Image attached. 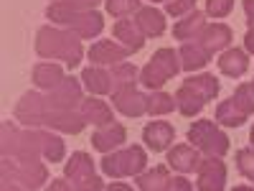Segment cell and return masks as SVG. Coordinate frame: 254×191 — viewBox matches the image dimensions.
Masks as SVG:
<instances>
[{
  "instance_id": "13",
  "label": "cell",
  "mask_w": 254,
  "mask_h": 191,
  "mask_svg": "<svg viewBox=\"0 0 254 191\" xmlns=\"http://www.w3.org/2000/svg\"><path fill=\"white\" fill-rule=\"evenodd\" d=\"M127 56H132V51L117 41H97L89 49V61L94 67H115V64H122Z\"/></svg>"
},
{
  "instance_id": "20",
  "label": "cell",
  "mask_w": 254,
  "mask_h": 191,
  "mask_svg": "<svg viewBox=\"0 0 254 191\" xmlns=\"http://www.w3.org/2000/svg\"><path fill=\"white\" fill-rule=\"evenodd\" d=\"M216 64H219V72L231 77V79H239V77H244L249 72V56L242 49H226L219 56Z\"/></svg>"
},
{
  "instance_id": "5",
  "label": "cell",
  "mask_w": 254,
  "mask_h": 191,
  "mask_svg": "<svg viewBox=\"0 0 254 191\" xmlns=\"http://www.w3.org/2000/svg\"><path fill=\"white\" fill-rule=\"evenodd\" d=\"M188 143H193L201 153L206 156H219L224 158L229 153V135L221 130V127L214 122V120H198L188 127V133H186Z\"/></svg>"
},
{
  "instance_id": "39",
  "label": "cell",
  "mask_w": 254,
  "mask_h": 191,
  "mask_svg": "<svg viewBox=\"0 0 254 191\" xmlns=\"http://www.w3.org/2000/svg\"><path fill=\"white\" fill-rule=\"evenodd\" d=\"M244 49H247V54H254V28H249L244 36Z\"/></svg>"
},
{
  "instance_id": "30",
  "label": "cell",
  "mask_w": 254,
  "mask_h": 191,
  "mask_svg": "<svg viewBox=\"0 0 254 191\" xmlns=\"http://www.w3.org/2000/svg\"><path fill=\"white\" fill-rule=\"evenodd\" d=\"M137 77H140V72H137L135 64H130V61H122V64H115V67H112V84H115V90L135 87Z\"/></svg>"
},
{
  "instance_id": "40",
  "label": "cell",
  "mask_w": 254,
  "mask_h": 191,
  "mask_svg": "<svg viewBox=\"0 0 254 191\" xmlns=\"http://www.w3.org/2000/svg\"><path fill=\"white\" fill-rule=\"evenodd\" d=\"M51 189H74L71 184H66L64 179H56V181H51Z\"/></svg>"
},
{
  "instance_id": "38",
  "label": "cell",
  "mask_w": 254,
  "mask_h": 191,
  "mask_svg": "<svg viewBox=\"0 0 254 191\" xmlns=\"http://www.w3.org/2000/svg\"><path fill=\"white\" fill-rule=\"evenodd\" d=\"M242 5H244V13H247L249 28H254V0H242Z\"/></svg>"
},
{
  "instance_id": "33",
  "label": "cell",
  "mask_w": 254,
  "mask_h": 191,
  "mask_svg": "<svg viewBox=\"0 0 254 191\" xmlns=\"http://www.w3.org/2000/svg\"><path fill=\"white\" fill-rule=\"evenodd\" d=\"M234 102L247 115H254V82L239 84V87L234 90Z\"/></svg>"
},
{
  "instance_id": "16",
  "label": "cell",
  "mask_w": 254,
  "mask_h": 191,
  "mask_svg": "<svg viewBox=\"0 0 254 191\" xmlns=\"http://www.w3.org/2000/svg\"><path fill=\"white\" fill-rule=\"evenodd\" d=\"M201 163V156H198V148L196 145H173L171 151H168V166L173 168V171H181V174H190L196 171Z\"/></svg>"
},
{
  "instance_id": "12",
  "label": "cell",
  "mask_w": 254,
  "mask_h": 191,
  "mask_svg": "<svg viewBox=\"0 0 254 191\" xmlns=\"http://www.w3.org/2000/svg\"><path fill=\"white\" fill-rule=\"evenodd\" d=\"M38 125L51 127V130H61V133L79 135L84 127H87V120H84V115L76 112V110H49V112L41 115Z\"/></svg>"
},
{
  "instance_id": "15",
  "label": "cell",
  "mask_w": 254,
  "mask_h": 191,
  "mask_svg": "<svg viewBox=\"0 0 254 191\" xmlns=\"http://www.w3.org/2000/svg\"><path fill=\"white\" fill-rule=\"evenodd\" d=\"M127 140V130L120 125V122H110V125H102L92 133V148L102 153H110L115 148H120L122 143Z\"/></svg>"
},
{
  "instance_id": "28",
  "label": "cell",
  "mask_w": 254,
  "mask_h": 191,
  "mask_svg": "<svg viewBox=\"0 0 254 191\" xmlns=\"http://www.w3.org/2000/svg\"><path fill=\"white\" fill-rule=\"evenodd\" d=\"M247 117H249V115L234 102V97L224 99L219 107H216V122L224 125V127H242V125L247 122Z\"/></svg>"
},
{
  "instance_id": "1",
  "label": "cell",
  "mask_w": 254,
  "mask_h": 191,
  "mask_svg": "<svg viewBox=\"0 0 254 191\" xmlns=\"http://www.w3.org/2000/svg\"><path fill=\"white\" fill-rule=\"evenodd\" d=\"M36 54L41 59H61L69 69H74L79 67L84 49L74 31H59V28L44 26L36 33Z\"/></svg>"
},
{
  "instance_id": "9",
  "label": "cell",
  "mask_w": 254,
  "mask_h": 191,
  "mask_svg": "<svg viewBox=\"0 0 254 191\" xmlns=\"http://www.w3.org/2000/svg\"><path fill=\"white\" fill-rule=\"evenodd\" d=\"M64 174L71 179V186L76 191H84V189H104V186H107L99 176H94V161H92L89 153H84V151L71 153L69 163L64 166Z\"/></svg>"
},
{
  "instance_id": "6",
  "label": "cell",
  "mask_w": 254,
  "mask_h": 191,
  "mask_svg": "<svg viewBox=\"0 0 254 191\" xmlns=\"http://www.w3.org/2000/svg\"><path fill=\"white\" fill-rule=\"evenodd\" d=\"M49 171L46 166H41L38 161H8L3 156V186H23V189H38L41 184H46Z\"/></svg>"
},
{
  "instance_id": "34",
  "label": "cell",
  "mask_w": 254,
  "mask_h": 191,
  "mask_svg": "<svg viewBox=\"0 0 254 191\" xmlns=\"http://www.w3.org/2000/svg\"><path fill=\"white\" fill-rule=\"evenodd\" d=\"M234 163H237V171L244 179H254V148H242V151H237Z\"/></svg>"
},
{
  "instance_id": "2",
  "label": "cell",
  "mask_w": 254,
  "mask_h": 191,
  "mask_svg": "<svg viewBox=\"0 0 254 191\" xmlns=\"http://www.w3.org/2000/svg\"><path fill=\"white\" fill-rule=\"evenodd\" d=\"M46 18L56 26H66L79 38H94L104 31V18L97 10H71L61 0H56V3L46 8Z\"/></svg>"
},
{
  "instance_id": "36",
  "label": "cell",
  "mask_w": 254,
  "mask_h": 191,
  "mask_svg": "<svg viewBox=\"0 0 254 191\" xmlns=\"http://www.w3.org/2000/svg\"><path fill=\"white\" fill-rule=\"evenodd\" d=\"M234 8V0H206V13L214 18H226Z\"/></svg>"
},
{
  "instance_id": "18",
  "label": "cell",
  "mask_w": 254,
  "mask_h": 191,
  "mask_svg": "<svg viewBox=\"0 0 254 191\" xmlns=\"http://www.w3.org/2000/svg\"><path fill=\"white\" fill-rule=\"evenodd\" d=\"M178 56H181V69L193 72V69H203L214 54H211L201 41H183Z\"/></svg>"
},
{
  "instance_id": "35",
  "label": "cell",
  "mask_w": 254,
  "mask_h": 191,
  "mask_svg": "<svg viewBox=\"0 0 254 191\" xmlns=\"http://www.w3.org/2000/svg\"><path fill=\"white\" fill-rule=\"evenodd\" d=\"M190 10H196V0H168V3H165V13L173 15V18L186 15Z\"/></svg>"
},
{
  "instance_id": "37",
  "label": "cell",
  "mask_w": 254,
  "mask_h": 191,
  "mask_svg": "<svg viewBox=\"0 0 254 191\" xmlns=\"http://www.w3.org/2000/svg\"><path fill=\"white\" fill-rule=\"evenodd\" d=\"M61 3H66L71 10H94L102 0H61Z\"/></svg>"
},
{
  "instance_id": "11",
  "label": "cell",
  "mask_w": 254,
  "mask_h": 191,
  "mask_svg": "<svg viewBox=\"0 0 254 191\" xmlns=\"http://www.w3.org/2000/svg\"><path fill=\"white\" fill-rule=\"evenodd\" d=\"M112 104L125 117H142L147 115V95H142L137 87H122L112 90Z\"/></svg>"
},
{
  "instance_id": "24",
  "label": "cell",
  "mask_w": 254,
  "mask_h": 191,
  "mask_svg": "<svg viewBox=\"0 0 254 191\" xmlns=\"http://www.w3.org/2000/svg\"><path fill=\"white\" fill-rule=\"evenodd\" d=\"M135 20H137L140 31L145 33V38H158V36L165 33V15L158 8H153V5L150 8H140Z\"/></svg>"
},
{
  "instance_id": "44",
  "label": "cell",
  "mask_w": 254,
  "mask_h": 191,
  "mask_svg": "<svg viewBox=\"0 0 254 191\" xmlns=\"http://www.w3.org/2000/svg\"><path fill=\"white\" fill-rule=\"evenodd\" d=\"M252 181H254V179H252Z\"/></svg>"
},
{
  "instance_id": "14",
  "label": "cell",
  "mask_w": 254,
  "mask_h": 191,
  "mask_svg": "<svg viewBox=\"0 0 254 191\" xmlns=\"http://www.w3.org/2000/svg\"><path fill=\"white\" fill-rule=\"evenodd\" d=\"M173 138H176V130H173V125L165 122V120L147 122L145 130H142V143L150 148L153 153H163L165 148L173 143Z\"/></svg>"
},
{
  "instance_id": "42",
  "label": "cell",
  "mask_w": 254,
  "mask_h": 191,
  "mask_svg": "<svg viewBox=\"0 0 254 191\" xmlns=\"http://www.w3.org/2000/svg\"><path fill=\"white\" fill-rule=\"evenodd\" d=\"M249 143H252V148H254V127L249 130Z\"/></svg>"
},
{
  "instance_id": "21",
  "label": "cell",
  "mask_w": 254,
  "mask_h": 191,
  "mask_svg": "<svg viewBox=\"0 0 254 191\" xmlns=\"http://www.w3.org/2000/svg\"><path fill=\"white\" fill-rule=\"evenodd\" d=\"M81 84L87 87L92 95H110L115 90L112 84V72L102 69V67H87L81 72Z\"/></svg>"
},
{
  "instance_id": "26",
  "label": "cell",
  "mask_w": 254,
  "mask_h": 191,
  "mask_svg": "<svg viewBox=\"0 0 254 191\" xmlns=\"http://www.w3.org/2000/svg\"><path fill=\"white\" fill-rule=\"evenodd\" d=\"M203 26H206V13L190 10V13L183 15V20H178V23L173 26V36L178 41H193V38H198Z\"/></svg>"
},
{
  "instance_id": "43",
  "label": "cell",
  "mask_w": 254,
  "mask_h": 191,
  "mask_svg": "<svg viewBox=\"0 0 254 191\" xmlns=\"http://www.w3.org/2000/svg\"><path fill=\"white\" fill-rule=\"evenodd\" d=\"M153 3H160V0H153Z\"/></svg>"
},
{
  "instance_id": "31",
  "label": "cell",
  "mask_w": 254,
  "mask_h": 191,
  "mask_svg": "<svg viewBox=\"0 0 254 191\" xmlns=\"http://www.w3.org/2000/svg\"><path fill=\"white\" fill-rule=\"evenodd\" d=\"M173 110H178L176 97L165 95L160 90H153V95H147V115H168Z\"/></svg>"
},
{
  "instance_id": "29",
  "label": "cell",
  "mask_w": 254,
  "mask_h": 191,
  "mask_svg": "<svg viewBox=\"0 0 254 191\" xmlns=\"http://www.w3.org/2000/svg\"><path fill=\"white\" fill-rule=\"evenodd\" d=\"M36 135H38V143H41V156L51 163H61L64 156H66V143L59 135H51V133H44V130H36Z\"/></svg>"
},
{
  "instance_id": "27",
  "label": "cell",
  "mask_w": 254,
  "mask_h": 191,
  "mask_svg": "<svg viewBox=\"0 0 254 191\" xmlns=\"http://www.w3.org/2000/svg\"><path fill=\"white\" fill-rule=\"evenodd\" d=\"M171 184H173V176L168 174L165 166H155L153 171L137 174V186H140L142 191H158V189L171 191Z\"/></svg>"
},
{
  "instance_id": "17",
  "label": "cell",
  "mask_w": 254,
  "mask_h": 191,
  "mask_svg": "<svg viewBox=\"0 0 254 191\" xmlns=\"http://www.w3.org/2000/svg\"><path fill=\"white\" fill-rule=\"evenodd\" d=\"M112 33H115V38L120 41V44H122L125 49H130L132 54H137V51L145 46V33L140 31L137 20L120 18L117 23H115V28H112Z\"/></svg>"
},
{
  "instance_id": "22",
  "label": "cell",
  "mask_w": 254,
  "mask_h": 191,
  "mask_svg": "<svg viewBox=\"0 0 254 191\" xmlns=\"http://www.w3.org/2000/svg\"><path fill=\"white\" fill-rule=\"evenodd\" d=\"M64 69L59 67V64H54V61H41V64H36L33 67V84L38 90H54V87H59V84L64 82Z\"/></svg>"
},
{
  "instance_id": "25",
  "label": "cell",
  "mask_w": 254,
  "mask_h": 191,
  "mask_svg": "<svg viewBox=\"0 0 254 191\" xmlns=\"http://www.w3.org/2000/svg\"><path fill=\"white\" fill-rule=\"evenodd\" d=\"M79 112L84 115V120H87V122H94L97 127L115 122L110 104H107V102H102V99H97V97H87V99H81Z\"/></svg>"
},
{
  "instance_id": "7",
  "label": "cell",
  "mask_w": 254,
  "mask_h": 191,
  "mask_svg": "<svg viewBox=\"0 0 254 191\" xmlns=\"http://www.w3.org/2000/svg\"><path fill=\"white\" fill-rule=\"evenodd\" d=\"M3 156H13L18 161H38L41 143L36 130H15L10 122H3Z\"/></svg>"
},
{
  "instance_id": "32",
  "label": "cell",
  "mask_w": 254,
  "mask_h": 191,
  "mask_svg": "<svg viewBox=\"0 0 254 191\" xmlns=\"http://www.w3.org/2000/svg\"><path fill=\"white\" fill-rule=\"evenodd\" d=\"M104 8H107L112 18H127V15L137 13L142 5H140V0H104Z\"/></svg>"
},
{
  "instance_id": "23",
  "label": "cell",
  "mask_w": 254,
  "mask_h": 191,
  "mask_svg": "<svg viewBox=\"0 0 254 191\" xmlns=\"http://www.w3.org/2000/svg\"><path fill=\"white\" fill-rule=\"evenodd\" d=\"M176 104H178V112L183 117H196V115H201V110L206 107L208 102L196 90H190L188 84L183 82L181 87H178V92H176Z\"/></svg>"
},
{
  "instance_id": "4",
  "label": "cell",
  "mask_w": 254,
  "mask_h": 191,
  "mask_svg": "<svg viewBox=\"0 0 254 191\" xmlns=\"http://www.w3.org/2000/svg\"><path fill=\"white\" fill-rule=\"evenodd\" d=\"M181 72V56L173 49H158L153 59L140 69V84L147 90H160L168 79Z\"/></svg>"
},
{
  "instance_id": "19",
  "label": "cell",
  "mask_w": 254,
  "mask_h": 191,
  "mask_svg": "<svg viewBox=\"0 0 254 191\" xmlns=\"http://www.w3.org/2000/svg\"><path fill=\"white\" fill-rule=\"evenodd\" d=\"M231 38H234V33H231L229 26H224V23H211L208 26L206 23L203 31L198 33V38H193V41H201L211 54H216V51H221L231 44Z\"/></svg>"
},
{
  "instance_id": "3",
  "label": "cell",
  "mask_w": 254,
  "mask_h": 191,
  "mask_svg": "<svg viewBox=\"0 0 254 191\" xmlns=\"http://www.w3.org/2000/svg\"><path fill=\"white\" fill-rule=\"evenodd\" d=\"M145 166H147V153L140 145H127V148H122V151H110L99 161V168L112 179L137 176V174L145 171Z\"/></svg>"
},
{
  "instance_id": "10",
  "label": "cell",
  "mask_w": 254,
  "mask_h": 191,
  "mask_svg": "<svg viewBox=\"0 0 254 191\" xmlns=\"http://www.w3.org/2000/svg\"><path fill=\"white\" fill-rule=\"evenodd\" d=\"M196 171H198L196 186L201 191H221L226 186V163L219 156H208L206 161H201Z\"/></svg>"
},
{
  "instance_id": "8",
  "label": "cell",
  "mask_w": 254,
  "mask_h": 191,
  "mask_svg": "<svg viewBox=\"0 0 254 191\" xmlns=\"http://www.w3.org/2000/svg\"><path fill=\"white\" fill-rule=\"evenodd\" d=\"M81 99H84L81 84L74 77H64V82L59 87L41 95V107H44V112H49V110H79Z\"/></svg>"
},
{
  "instance_id": "41",
  "label": "cell",
  "mask_w": 254,
  "mask_h": 191,
  "mask_svg": "<svg viewBox=\"0 0 254 191\" xmlns=\"http://www.w3.org/2000/svg\"><path fill=\"white\" fill-rule=\"evenodd\" d=\"M104 189H127V191H130L132 186H127V184H107V186H104Z\"/></svg>"
}]
</instances>
